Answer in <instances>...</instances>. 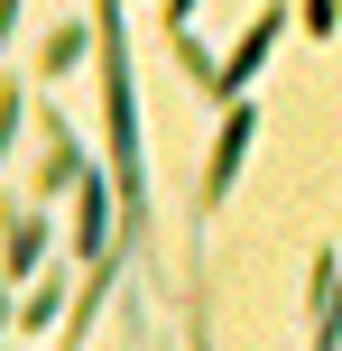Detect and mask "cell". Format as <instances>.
Returning <instances> with one entry per match:
<instances>
[{"instance_id": "cell-1", "label": "cell", "mask_w": 342, "mask_h": 351, "mask_svg": "<svg viewBox=\"0 0 342 351\" xmlns=\"http://www.w3.org/2000/svg\"><path fill=\"white\" fill-rule=\"evenodd\" d=\"M102 47V130H111V185H121V250L148 241V158H139V84H130V28L121 10H93Z\"/></svg>"}, {"instance_id": "cell-2", "label": "cell", "mask_w": 342, "mask_h": 351, "mask_svg": "<svg viewBox=\"0 0 342 351\" xmlns=\"http://www.w3.org/2000/svg\"><path fill=\"white\" fill-rule=\"evenodd\" d=\"M250 130H259V111H250V102H232V111H222V139H213V176H204V213H222V194L241 185V158H250Z\"/></svg>"}, {"instance_id": "cell-3", "label": "cell", "mask_w": 342, "mask_h": 351, "mask_svg": "<svg viewBox=\"0 0 342 351\" xmlns=\"http://www.w3.org/2000/svg\"><path fill=\"white\" fill-rule=\"evenodd\" d=\"M74 250L111 259V176L102 167H84V185H74Z\"/></svg>"}, {"instance_id": "cell-4", "label": "cell", "mask_w": 342, "mask_h": 351, "mask_svg": "<svg viewBox=\"0 0 342 351\" xmlns=\"http://www.w3.org/2000/svg\"><path fill=\"white\" fill-rule=\"evenodd\" d=\"M306 351H342V259H333V250L315 259V324H306Z\"/></svg>"}, {"instance_id": "cell-5", "label": "cell", "mask_w": 342, "mask_h": 351, "mask_svg": "<svg viewBox=\"0 0 342 351\" xmlns=\"http://www.w3.org/2000/svg\"><path fill=\"white\" fill-rule=\"evenodd\" d=\"M278 28H287V10H259V19H250V37H241V47H232V65H222V102H241V84H250L259 65H269Z\"/></svg>"}, {"instance_id": "cell-6", "label": "cell", "mask_w": 342, "mask_h": 351, "mask_svg": "<svg viewBox=\"0 0 342 351\" xmlns=\"http://www.w3.org/2000/svg\"><path fill=\"white\" fill-rule=\"evenodd\" d=\"M37 130H47V158H37V185H47V194H74V185H84V148H74V130L56 121V111H37Z\"/></svg>"}, {"instance_id": "cell-7", "label": "cell", "mask_w": 342, "mask_h": 351, "mask_svg": "<svg viewBox=\"0 0 342 351\" xmlns=\"http://www.w3.org/2000/svg\"><path fill=\"white\" fill-rule=\"evenodd\" d=\"M37 259H47V213L10 204V250H0V268H10V278H37Z\"/></svg>"}, {"instance_id": "cell-8", "label": "cell", "mask_w": 342, "mask_h": 351, "mask_svg": "<svg viewBox=\"0 0 342 351\" xmlns=\"http://www.w3.org/2000/svg\"><path fill=\"white\" fill-rule=\"evenodd\" d=\"M111 287H121V250H111V259H93V278H84V296H74V324H65V351L93 333V324H102V296Z\"/></svg>"}, {"instance_id": "cell-9", "label": "cell", "mask_w": 342, "mask_h": 351, "mask_svg": "<svg viewBox=\"0 0 342 351\" xmlns=\"http://www.w3.org/2000/svg\"><path fill=\"white\" fill-rule=\"evenodd\" d=\"M167 28H176V65H185V74H195V84H204V93H213V102H222V65H213V56H204V47H195V28H185V10H167Z\"/></svg>"}, {"instance_id": "cell-10", "label": "cell", "mask_w": 342, "mask_h": 351, "mask_svg": "<svg viewBox=\"0 0 342 351\" xmlns=\"http://www.w3.org/2000/svg\"><path fill=\"white\" fill-rule=\"evenodd\" d=\"M56 296H65V287H56V268H47V287H28V305H19V324H28V333H47V324H56Z\"/></svg>"}, {"instance_id": "cell-11", "label": "cell", "mask_w": 342, "mask_h": 351, "mask_svg": "<svg viewBox=\"0 0 342 351\" xmlns=\"http://www.w3.org/2000/svg\"><path fill=\"white\" fill-rule=\"evenodd\" d=\"M84 47H93V19H84V28H56V37H47V74H65Z\"/></svg>"}, {"instance_id": "cell-12", "label": "cell", "mask_w": 342, "mask_h": 351, "mask_svg": "<svg viewBox=\"0 0 342 351\" xmlns=\"http://www.w3.org/2000/svg\"><path fill=\"white\" fill-rule=\"evenodd\" d=\"M10 139H19V102H0V158H10Z\"/></svg>"}]
</instances>
